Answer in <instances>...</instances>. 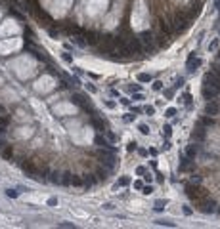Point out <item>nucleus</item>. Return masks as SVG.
<instances>
[{
    "label": "nucleus",
    "instance_id": "obj_43",
    "mask_svg": "<svg viewBox=\"0 0 220 229\" xmlns=\"http://www.w3.org/2000/svg\"><path fill=\"white\" fill-rule=\"evenodd\" d=\"M191 183H201V176H191Z\"/></svg>",
    "mask_w": 220,
    "mask_h": 229
},
{
    "label": "nucleus",
    "instance_id": "obj_28",
    "mask_svg": "<svg viewBox=\"0 0 220 229\" xmlns=\"http://www.w3.org/2000/svg\"><path fill=\"white\" fill-rule=\"evenodd\" d=\"M136 149H138V143H136L134 139H132V141L127 145V151H128V153H132V151H136Z\"/></svg>",
    "mask_w": 220,
    "mask_h": 229
},
{
    "label": "nucleus",
    "instance_id": "obj_20",
    "mask_svg": "<svg viewBox=\"0 0 220 229\" xmlns=\"http://www.w3.org/2000/svg\"><path fill=\"white\" fill-rule=\"evenodd\" d=\"M138 132L144 134V136H148V134H149V126H148V124H144V122H140L138 124Z\"/></svg>",
    "mask_w": 220,
    "mask_h": 229
},
{
    "label": "nucleus",
    "instance_id": "obj_48",
    "mask_svg": "<svg viewBox=\"0 0 220 229\" xmlns=\"http://www.w3.org/2000/svg\"><path fill=\"white\" fill-rule=\"evenodd\" d=\"M142 111H144L142 107H132V113H136V115H138V113H142Z\"/></svg>",
    "mask_w": 220,
    "mask_h": 229
},
{
    "label": "nucleus",
    "instance_id": "obj_38",
    "mask_svg": "<svg viewBox=\"0 0 220 229\" xmlns=\"http://www.w3.org/2000/svg\"><path fill=\"white\" fill-rule=\"evenodd\" d=\"M86 90H88V92H92V94H96V92H98V88L94 86V84H90V82H86Z\"/></svg>",
    "mask_w": 220,
    "mask_h": 229
},
{
    "label": "nucleus",
    "instance_id": "obj_41",
    "mask_svg": "<svg viewBox=\"0 0 220 229\" xmlns=\"http://www.w3.org/2000/svg\"><path fill=\"white\" fill-rule=\"evenodd\" d=\"M48 206H57V199H56V197H50V199H48Z\"/></svg>",
    "mask_w": 220,
    "mask_h": 229
},
{
    "label": "nucleus",
    "instance_id": "obj_53",
    "mask_svg": "<svg viewBox=\"0 0 220 229\" xmlns=\"http://www.w3.org/2000/svg\"><path fill=\"white\" fill-rule=\"evenodd\" d=\"M218 61H220V50H218Z\"/></svg>",
    "mask_w": 220,
    "mask_h": 229
},
{
    "label": "nucleus",
    "instance_id": "obj_42",
    "mask_svg": "<svg viewBox=\"0 0 220 229\" xmlns=\"http://www.w3.org/2000/svg\"><path fill=\"white\" fill-rule=\"evenodd\" d=\"M182 212H184L186 216H191V208L188 206V204H184V208H182Z\"/></svg>",
    "mask_w": 220,
    "mask_h": 229
},
{
    "label": "nucleus",
    "instance_id": "obj_18",
    "mask_svg": "<svg viewBox=\"0 0 220 229\" xmlns=\"http://www.w3.org/2000/svg\"><path fill=\"white\" fill-rule=\"evenodd\" d=\"M153 223H155V225H163V227H176V223L169 222V220H155Z\"/></svg>",
    "mask_w": 220,
    "mask_h": 229
},
{
    "label": "nucleus",
    "instance_id": "obj_14",
    "mask_svg": "<svg viewBox=\"0 0 220 229\" xmlns=\"http://www.w3.org/2000/svg\"><path fill=\"white\" fill-rule=\"evenodd\" d=\"M136 79H138V82H144V84H145V82H151V80H153V76H151L149 73H140Z\"/></svg>",
    "mask_w": 220,
    "mask_h": 229
},
{
    "label": "nucleus",
    "instance_id": "obj_21",
    "mask_svg": "<svg viewBox=\"0 0 220 229\" xmlns=\"http://www.w3.org/2000/svg\"><path fill=\"white\" fill-rule=\"evenodd\" d=\"M176 115H178V109H176V107H169V109L165 111V117H169V118L176 117Z\"/></svg>",
    "mask_w": 220,
    "mask_h": 229
},
{
    "label": "nucleus",
    "instance_id": "obj_7",
    "mask_svg": "<svg viewBox=\"0 0 220 229\" xmlns=\"http://www.w3.org/2000/svg\"><path fill=\"white\" fill-rule=\"evenodd\" d=\"M25 52H31L35 59L42 61V63H48V57H46V55L42 54V52H38V50H36V48H35V46L31 44V42H25Z\"/></svg>",
    "mask_w": 220,
    "mask_h": 229
},
{
    "label": "nucleus",
    "instance_id": "obj_22",
    "mask_svg": "<svg viewBox=\"0 0 220 229\" xmlns=\"http://www.w3.org/2000/svg\"><path fill=\"white\" fill-rule=\"evenodd\" d=\"M57 227H63V229H75L77 225H75L73 222H60V223H57Z\"/></svg>",
    "mask_w": 220,
    "mask_h": 229
},
{
    "label": "nucleus",
    "instance_id": "obj_37",
    "mask_svg": "<svg viewBox=\"0 0 220 229\" xmlns=\"http://www.w3.org/2000/svg\"><path fill=\"white\" fill-rule=\"evenodd\" d=\"M132 187H134V189H138V191H142V187H144V181H134V183H132Z\"/></svg>",
    "mask_w": 220,
    "mask_h": 229
},
{
    "label": "nucleus",
    "instance_id": "obj_3",
    "mask_svg": "<svg viewBox=\"0 0 220 229\" xmlns=\"http://www.w3.org/2000/svg\"><path fill=\"white\" fill-rule=\"evenodd\" d=\"M138 38H140V42L144 44L145 52H153L155 50V36H153L151 31H144V33H140Z\"/></svg>",
    "mask_w": 220,
    "mask_h": 229
},
{
    "label": "nucleus",
    "instance_id": "obj_46",
    "mask_svg": "<svg viewBox=\"0 0 220 229\" xmlns=\"http://www.w3.org/2000/svg\"><path fill=\"white\" fill-rule=\"evenodd\" d=\"M121 103H123V105H130V100H128V97H121Z\"/></svg>",
    "mask_w": 220,
    "mask_h": 229
},
{
    "label": "nucleus",
    "instance_id": "obj_19",
    "mask_svg": "<svg viewBox=\"0 0 220 229\" xmlns=\"http://www.w3.org/2000/svg\"><path fill=\"white\" fill-rule=\"evenodd\" d=\"M218 44H220V38H212L211 42H209V52H216Z\"/></svg>",
    "mask_w": 220,
    "mask_h": 229
},
{
    "label": "nucleus",
    "instance_id": "obj_52",
    "mask_svg": "<svg viewBox=\"0 0 220 229\" xmlns=\"http://www.w3.org/2000/svg\"><path fill=\"white\" fill-rule=\"evenodd\" d=\"M214 6H216V10H218V13H220V0H214Z\"/></svg>",
    "mask_w": 220,
    "mask_h": 229
},
{
    "label": "nucleus",
    "instance_id": "obj_49",
    "mask_svg": "<svg viewBox=\"0 0 220 229\" xmlns=\"http://www.w3.org/2000/svg\"><path fill=\"white\" fill-rule=\"evenodd\" d=\"M138 153L142 155V157H145V155H148V151H145V149H138Z\"/></svg>",
    "mask_w": 220,
    "mask_h": 229
},
{
    "label": "nucleus",
    "instance_id": "obj_26",
    "mask_svg": "<svg viewBox=\"0 0 220 229\" xmlns=\"http://www.w3.org/2000/svg\"><path fill=\"white\" fill-rule=\"evenodd\" d=\"M184 82H186L184 76H176V80H174V88H182V86H184Z\"/></svg>",
    "mask_w": 220,
    "mask_h": 229
},
{
    "label": "nucleus",
    "instance_id": "obj_51",
    "mask_svg": "<svg viewBox=\"0 0 220 229\" xmlns=\"http://www.w3.org/2000/svg\"><path fill=\"white\" fill-rule=\"evenodd\" d=\"M111 96H113V97H119V96H121V94H119L117 90H111Z\"/></svg>",
    "mask_w": 220,
    "mask_h": 229
},
{
    "label": "nucleus",
    "instance_id": "obj_47",
    "mask_svg": "<svg viewBox=\"0 0 220 229\" xmlns=\"http://www.w3.org/2000/svg\"><path fill=\"white\" fill-rule=\"evenodd\" d=\"M0 124H2V126H6V124H8V118H6V117H0Z\"/></svg>",
    "mask_w": 220,
    "mask_h": 229
},
{
    "label": "nucleus",
    "instance_id": "obj_32",
    "mask_svg": "<svg viewBox=\"0 0 220 229\" xmlns=\"http://www.w3.org/2000/svg\"><path fill=\"white\" fill-rule=\"evenodd\" d=\"M128 90L132 92V94L134 92H142V86H140V84H128Z\"/></svg>",
    "mask_w": 220,
    "mask_h": 229
},
{
    "label": "nucleus",
    "instance_id": "obj_39",
    "mask_svg": "<svg viewBox=\"0 0 220 229\" xmlns=\"http://www.w3.org/2000/svg\"><path fill=\"white\" fill-rule=\"evenodd\" d=\"M145 172H148V170H145V166H138V168H136V174H138V176H144Z\"/></svg>",
    "mask_w": 220,
    "mask_h": 229
},
{
    "label": "nucleus",
    "instance_id": "obj_5",
    "mask_svg": "<svg viewBox=\"0 0 220 229\" xmlns=\"http://www.w3.org/2000/svg\"><path fill=\"white\" fill-rule=\"evenodd\" d=\"M218 113H220V100L212 97V100H209L205 103V115H209V117H216Z\"/></svg>",
    "mask_w": 220,
    "mask_h": 229
},
{
    "label": "nucleus",
    "instance_id": "obj_36",
    "mask_svg": "<svg viewBox=\"0 0 220 229\" xmlns=\"http://www.w3.org/2000/svg\"><path fill=\"white\" fill-rule=\"evenodd\" d=\"M105 138H107V139H109V141H111V143H113V141H117V139H119V138L115 136L113 132H107V134H105Z\"/></svg>",
    "mask_w": 220,
    "mask_h": 229
},
{
    "label": "nucleus",
    "instance_id": "obj_2",
    "mask_svg": "<svg viewBox=\"0 0 220 229\" xmlns=\"http://www.w3.org/2000/svg\"><path fill=\"white\" fill-rule=\"evenodd\" d=\"M71 101L75 103V105H78L82 111H88L92 117L96 115V109H94V105H92V101H90V97H88V96H82V94H77V92H75V94L71 96Z\"/></svg>",
    "mask_w": 220,
    "mask_h": 229
},
{
    "label": "nucleus",
    "instance_id": "obj_8",
    "mask_svg": "<svg viewBox=\"0 0 220 229\" xmlns=\"http://www.w3.org/2000/svg\"><path fill=\"white\" fill-rule=\"evenodd\" d=\"M216 201H212V199H205L201 202V206H199V210L201 212H205V214H212V212H216Z\"/></svg>",
    "mask_w": 220,
    "mask_h": 229
},
{
    "label": "nucleus",
    "instance_id": "obj_4",
    "mask_svg": "<svg viewBox=\"0 0 220 229\" xmlns=\"http://www.w3.org/2000/svg\"><path fill=\"white\" fill-rule=\"evenodd\" d=\"M201 63H203V61L197 57V52H191V54L188 55V61H186V69H188V73H190V75H193V73H195L199 67H201Z\"/></svg>",
    "mask_w": 220,
    "mask_h": 229
},
{
    "label": "nucleus",
    "instance_id": "obj_23",
    "mask_svg": "<svg viewBox=\"0 0 220 229\" xmlns=\"http://www.w3.org/2000/svg\"><path fill=\"white\" fill-rule=\"evenodd\" d=\"M163 134H165V138H167V139H169V138L172 136V126H170V124H165V126H163Z\"/></svg>",
    "mask_w": 220,
    "mask_h": 229
},
{
    "label": "nucleus",
    "instance_id": "obj_33",
    "mask_svg": "<svg viewBox=\"0 0 220 229\" xmlns=\"http://www.w3.org/2000/svg\"><path fill=\"white\" fill-rule=\"evenodd\" d=\"M103 105H105L107 109H115V107H117V103H115L113 100H105V101H103Z\"/></svg>",
    "mask_w": 220,
    "mask_h": 229
},
{
    "label": "nucleus",
    "instance_id": "obj_50",
    "mask_svg": "<svg viewBox=\"0 0 220 229\" xmlns=\"http://www.w3.org/2000/svg\"><path fill=\"white\" fill-rule=\"evenodd\" d=\"M103 208H105V210H111L113 204H111V202H107V204H103Z\"/></svg>",
    "mask_w": 220,
    "mask_h": 229
},
{
    "label": "nucleus",
    "instance_id": "obj_17",
    "mask_svg": "<svg viewBox=\"0 0 220 229\" xmlns=\"http://www.w3.org/2000/svg\"><path fill=\"white\" fill-rule=\"evenodd\" d=\"M169 204V201L163 199V201H155V206H153V210L155 212H161V210H165V206Z\"/></svg>",
    "mask_w": 220,
    "mask_h": 229
},
{
    "label": "nucleus",
    "instance_id": "obj_25",
    "mask_svg": "<svg viewBox=\"0 0 220 229\" xmlns=\"http://www.w3.org/2000/svg\"><path fill=\"white\" fill-rule=\"evenodd\" d=\"M182 100H184V103H186V107H191V94H184V96H182Z\"/></svg>",
    "mask_w": 220,
    "mask_h": 229
},
{
    "label": "nucleus",
    "instance_id": "obj_10",
    "mask_svg": "<svg viewBox=\"0 0 220 229\" xmlns=\"http://www.w3.org/2000/svg\"><path fill=\"white\" fill-rule=\"evenodd\" d=\"M201 94H203V97L209 101V100H212V97H216L218 96V92L214 90V88H209V86H203L201 88Z\"/></svg>",
    "mask_w": 220,
    "mask_h": 229
},
{
    "label": "nucleus",
    "instance_id": "obj_13",
    "mask_svg": "<svg viewBox=\"0 0 220 229\" xmlns=\"http://www.w3.org/2000/svg\"><path fill=\"white\" fill-rule=\"evenodd\" d=\"M128 183H130V178H128V176H123V178H119V181L113 185V191H117L119 187H127Z\"/></svg>",
    "mask_w": 220,
    "mask_h": 229
},
{
    "label": "nucleus",
    "instance_id": "obj_11",
    "mask_svg": "<svg viewBox=\"0 0 220 229\" xmlns=\"http://www.w3.org/2000/svg\"><path fill=\"white\" fill-rule=\"evenodd\" d=\"M186 195L190 197V199H193V201H199V197H201L199 195V189L195 185H186Z\"/></svg>",
    "mask_w": 220,
    "mask_h": 229
},
{
    "label": "nucleus",
    "instance_id": "obj_34",
    "mask_svg": "<svg viewBox=\"0 0 220 229\" xmlns=\"http://www.w3.org/2000/svg\"><path fill=\"white\" fill-rule=\"evenodd\" d=\"M151 88H153V90H155V92H159V90H163V82H161V80H155V82H153V86H151Z\"/></svg>",
    "mask_w": 220,
    "mask_h": 229
},
{
    "label": "nucleus",
    "instance_id": "obj_30",
    "mask_svg": "<svg viewBox=\"0 0 220 229\" xmlns=\"http://www.w3.org/2000/svg\"><path fill=\"white\" fill-rule=\"evenodd\" d=\"M153 191H155V189H153L151 185H144V187H142V193H144V195H151Z\"/></svg>",
    "mask_w": 220,
    "mask_h": 229
},
{
    "label": "nucleus",
    "instance_id": "obj_31",
    "mask_svg": "<svg viewBox=\"0 0 220 229\" xmlns=\"http://www.w3.org/2000/svg\"><path fill=\"white\" fill-rule=\"evenodd\" d=\"M61 59L67 61V63H73V55H71V54H67V52H63V54H61Z\"/></svg>",
    "mask_w": 220,
    "mask_h": 229
},
{
    "label": "nucleus",
    "instance_id": "obj_40",
    "mask_svg": "<svg viewBox=\"0 0 220 229\" xmlns=\"http://www.w3.org/2000/svg\"><path fill=\"white\" fill-rule=\"evenodd\" d=\"M155 180L159 181V183H163V181H165V176L161 174V172H157V174H155Z\"/></svg>",
    "mask_w": 220,
    "mask_h": 229
},
{
    "label": "nucleus",
    "instance_id": "obj_44",
    "mask_svg": "<svg viewBox=\"0 0 220 229\" xmlns=\"http://www.w3.org/2000/svg\"><path fill=\"white\" fill-rule=\"evenodd\" d=\"M172 94H174V90H165V97H167V100H170Z\"/></svg>",
    "mask_w": 220,
    "mask_h": 229
},
{
    "label": "nucleus",
    "instance_id": "obj_1",
    "mask_svg": "<svg viewBox=\"0 0 220 229\" xmlns=\"http://www.w3.org/2000/svg\"><path fill=\"white\" fill-rule=\"evenodd\" d=\"M98 157H99V162H102V166H105L107 170H113L115 166L119 164L117 153H113V151H109V149H102V147H99Z\"/></svg>",
    "mask_w": 220,
    "mask_h": 229
},
{
    "label": "nucleus",
    "instance_id": "obj_24",
    "mask_svg": "<svg viewBox=\"0 0 220 229\" xmlns=\"http://www.w3.org/2000/svg\"><path fill=\"white\" fill-rule=\"evenodd\" d=\"M123 120H124V122H134V120H136V113H128V115H124V117H123Z\"/></svg>",
    "mask_w": 220,
    "mask_h": 229
},
{
    "label": "nucleus",
    "instance_id": "obj_16",
    "mask_svg": "<svg viewBox=\"0 0 220 229\" xmlns=\"http://www.w3.org/2000/svg\"><path fill=\"white\" fill-rule=\"evenodd\" d=\"M4 193H6L8 199H17V197H19V187H17V189H10V187H8V189H4Z\"/></svg>",
    "mask_w": 220,
    "mask_h": 229
},
{
    "label": "nucleus",
    "instance_id": "obj_15",
    "mask_svg": "<svg viewBox=\"0 0 220 229\" xmlns=\"http://www.w3.org/2000/svg\"><path fill=\"white\" fill-rule=\"evenodd\" d=\"M107 172H111V170H107L105 166H103V168H98V170H96V174H98V180L105 181V180H107Z\"/></svg>",
    "mask_w": 220,
    "mask_h": 229
},
{
    "label": "nucleus",
    "instance_id": "obj_29",
    "mask_svg": "<svg viewBox=\"0 0 220 229\" xmlns=\"http://www.w3.org/2000/svg\"><path fill=\"white\" fill-rule=\"evenodd\" d=\"M144 100V94L142 92H134L132 94V101H142Z\"/></svg>",
    "mask_w": 220,
    "mask_h": 229
},
{
    "label": "nucleus",
    "instance_id": "obj_35",
    "mask_svg": "<svg viewBox=\"0 0 220 229\" xmlns=\"http://www.w3.org/2000/svg\"><path fill=\"white\" fill-rule=\"evenodd\" d=\"M142 178H144V181H145V183H151V181H153V176H151L149 172H145V174L142 176Z\"/></svg>",
    "mask_w": 220,
    "mask_h": 229
},
{
    "label": "nucleus",
    "instance_id": "obj_27",
    "mask_svg": "<svg viewBox=\"0 0 220 229\" xmlns=\"http://www.w3.org/2000/svg\"><path fill=\"white\" fill-rule=\"evenodd\" d=\"M144 113L148 115V117H151V115H155V107L153 105H145L144 107Z\"/></svg>",
    "mask_w": 220,
    "mask_h": 229
},
{
    "label": "nucleus",
    "instance_id": "obj_6",
    "mask_svg": "<svg viewBox=\"0 0 220 229\" xmlns=\"http://www.w3.org/2000/svg\"><path fill=\"white\" fill-rule=\"evenodd\" d=\"M94 143H96L98 147H102V149H109V151H113V153H117V147H113L111 141H109L107 138H103L102 134H96V136H94Z\"/></svg>",
    "mask_w": 220,
    "mask_h": 229
},
{
    "label": "nucleus",
    "instance_id": "obj_9",
    "mask_svg": "<svg viewBox=\"0 0 220 229\" xmlns=\"http://www.w3.org/2000/svg\"><path fill=\"white\" fill-rule=\"evenodd\" d=\"M205 136H207L205 126H203V124H197V128L191 132V139H193V141H203V139H205Z\"/></svg>",
    "mask_w": 220,
    "mask_h": 229
},
{
    "label": "nucleus",
    "instance_id": "obj_45",
    "mask_svg": "<svg viewBox=\"0 0 220 229\" xmlns=\"http://www.w3.org/2000/svg\"><path fill=\"white\" fill-rule=\"evenodd\" d=\"M170 149V141H169V139H167V141L163 143V151H169Z\"/></svg>",
    "mask_w": 220,
    "mask_h": 229
},
{
    "label": "nucleus",
    "instance_id": "obj_12",
    "mask_svg": "<svg viewBox=\"0 0 220 229\" xmlns=\"http://www.w3.org/2000/svg\"><path fill=\"white\" fill-rule=\"evenodd\" d=\"M197 151H199V147H197V145H195V143H191V145H188V147H186V157H190V159L193 160V159H195V157H197Z\"/></svg>",
    "mask_w": 220,
    "mask_h": 229
}]
</instances>
